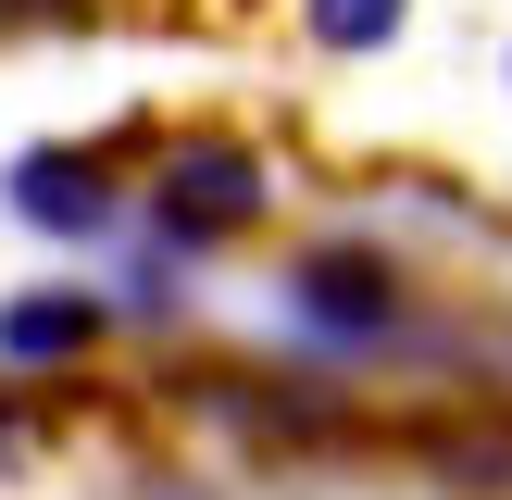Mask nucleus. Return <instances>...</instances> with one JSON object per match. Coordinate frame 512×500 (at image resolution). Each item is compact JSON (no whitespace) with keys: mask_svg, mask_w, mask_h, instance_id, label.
<instances>
[{"mask_svg":"<svg viewBox=\"0 0 512 500\" xmlns=\"http://www.w3.org/2000/svg\"><path fill=\"white\" fill-rule=\"evenodd\" d=\"M275 225H288V163H275V138H250V125H150L138 225H125V238L175 250V263H225V250L275 238Z\"/></svg>","mask_w":512,"mask_h":500,"instance_id":"2","label":"nucleus"},{"mask_svg":"<svg viewBox=\"0 0 512 500\" xmlns=\"http://www.w3.org/2000/svg\"><path fill=\"white\" fill-rule=\"evenodd\" d=\"M275 325L300 363L338 375H438V388H500L488 338L438 300V275L388 225H313L275 250Z\"/></svg>","mask_w":512,"mask_h":500,"instance_id":"1","label":"nucleus"},{"mask_svg":"<svg viewBox=\"0 0 512 500\" xmlns=\"http://www.w3.org/2000/svg\"><path fill=\"white\" fill-rule=\"evenodd\" d=\"M125 500H225V488L200 463H150V475H125Z\"/></svg>","mask_w":512,"mask_h":500,"instance_id":"9","label":"nucleus"},{"mask_svg":"<svg viewBox=\"0 0 512 500\" xmlns=\"http://www.w3.org/2000/svg\"><path fill=\"white\" fill-rule=\"evenodd\" d=\"M113 0H0V38H88Z\"/></svg>","mask_w":512,"mask_h":500,"instance_id":"8","label":"nucleus"},{"mask_svg":"<svg viewBox=\"0 0 512 500\" xmlns=\"http://www.w3.org/2000/svg\"><path fill=\"white\" fill-rule=\"evenodd\" d=\"M50 400L63 388H13V375H0V488L50 463Z\"/></svg>","mask_w":512,"mask_h":500,"instance_id":"7","label":"nucleus"},{"mask_svg":"<svg viewBox=\"0 0 512 500\" xmlns=\"http://www.w3.org/2000/svg\"><path fill=\"white\" fill-rule=\"evenodd\" d=\"M500 88H512V38H500Z\"/></svg>","mask_w":512,"mask_h":500,"instance_id":"10","label":"nucleus"},{"mask_svg":"<svg viewBox=\"0 0 512 500\" xmlns=\"http://www.w3.org/2000/svg\"><path fill=\"white\" fill-rule=\"evenodd\" d=\"M125 350L113 288L100 275H38V288H0V375L13 388H88Z\"/></svg>","mask_w":512,"mask_h":500,"instance_id":"4","label":"nucleus"},{"mask_svg":"<svg viewBox=\"0 0 512 500\" xmlns=\"http://www.w3.org/2000/svg\"><path fill=\"white\" fill-rule=\"evenodd\" d=\"M113 325L125 338H188L200 325V263H175V250H150V238H113Z\"/></svg>","mask_w":512,"mask_h":500,"instance_id":"5","label":"nucleus"},{"mask_svg":"<svg viewBox=\"0 0 512 500\" xmlns=\"http://www.w3.org/2000/svg\"><path fill=\"white\" fill-rule=\"evenodd\" d=\"M138 150H150V125H113V138H38V150L0 163V213H13L25 238L100 263V250L138 225Z\"/></svg>","mask_w":512,"mask_h":500,"instance_id":"3","label":"nucleus"},{"mask_svg":"<svg viewBox=\"0 0 512 500\" xmlns=\"http://www.w3.org/2000/svg\"><path fill=\"white\" fill-rule=\"evenodd\" d=\"M425 0H288V38L313 50V63H388L400 38H413Z\"/></svg>","mask_w":512,"mask_h":500,"instance_id":"6","label":"nucleus"}]
</instances>
